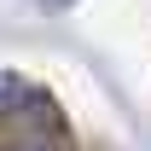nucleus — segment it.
Wrapping results in <instances>:
<instances>
[{
	"mask_svg": "<svg viewBox=\"0 0 151 151\" xmlns=\"http://www.w3.org/2000/svg\"><path fill=\"white\" fill-rule=\"evenodd\" d=\"M35 111H47L41 87L23 81V76H12V70H0V116H35Z\"/></svg>",
	"mask_w": 151,
	"mask_h": 151,
	"instance_id": "f257e3e1",
	"label": "nucleus"
},
{
	"mask_svg": "<svg viewBox=\"0 0 151 151\" xmlns=\"http://www.w3.org/2000/svg\"><path fill=\"white\" fill-rule=\"evenodd\" d=\"M41 6H52V12H58V6H70V0H41Z\"/></svg>",
	"mask_w": 151,
	"mask_h": 151,
	"instance_id": "f03ea898",
	"label": "nucleus"
}]
</instances>
